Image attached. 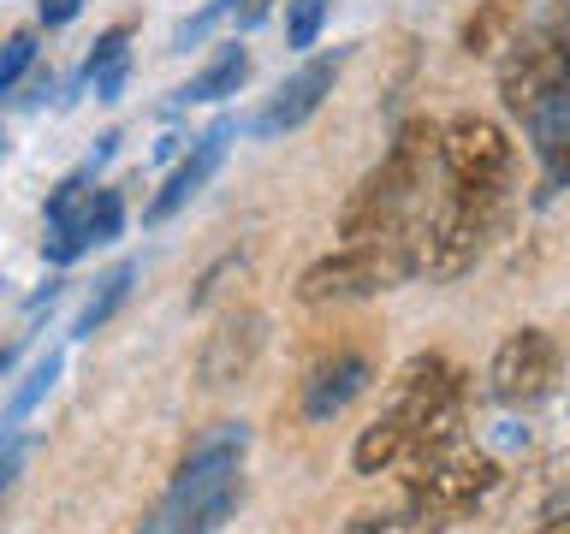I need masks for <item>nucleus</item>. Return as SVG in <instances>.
<instances>
[{"label": "nucleus", "instance_id": "obj_1", "mask_svg": "<svg viewBox=\"0 0 570 534\" xmlns=\"http://www.w3.org/2000/svg\"><path fill=\"white\" fill-rule=\"evenodd\" d=\"M440 160V125L434 119H404L392 131L381 167L345 196L338 208V238L345 244H381L399 231H416V202L428 190V172Z\"/></svg>", "mask_w": 570, "mask_h": 534}, {"label": "nucleus", "instance_id": "obj_2", "mask_svg": "<svg viewBox=\"0 0 570 534\" xmlns=\"http://www.w3.org/2000/svg\"><path fill=\"white\" fill-rule=\"evenodd\" d=\"M244 452H249V434L238 422H226L208 439H196L190 457L178 463L167 498L142 516L137 534H214L244 498V475H238Z\"/></svg>", "mask_w": 570, "mask_h": 534}, {"label": "nucleus", "instance_id": "obj_3", "mask_svg": "<svg viewBox=\"0 0 570 534\" xmlns=\"http://www.w3.org/2000/svg\"><path fill=\"white\" fill-rule=\"evenodd\" d=\"M452 380H458V368L445 363L440 350L410 356V363L399 368V380H392V392H386L381 416L356 434L351 469L356 475H381V469H392V463H404L410 452H416L422 427H428V416H434V404L445 398V386H452Z\"/></svg>", "mask_w": 570, "mask_h": 534}, {"label": "nucleus", "instance_id": "obj_4", "mask_svg": "<svg viewBox=\"0 0 570 534\" xmlns=\"http://www.w3.org/2000/svg\"><path fill=\"white\" fill-rule=\"evenodd\" d=\"M505 220V185H452L416 220V267L422 279H458Z\"/></svg>", "mask_w": 570, "mask_h": 534}, {"label": "nucleus", "instance_id": "obj_5", "mask_svg": "<svg viewBox=\"0 0 570 534\" xmlns=\"http://www.w3.org/2000/svg\"><path fill=\"white\" fill-rule=\"evenodd\" d=\"M564 89H570V0H552V7L517 36L505 66H499V101H505V113L534 125Z\"/></svg>", "mask_w": 570, "mask_h": 534}, {"label": "nucleus", "instance_id": "obj_6", "mask_svg": "<svg viewBox=\"0 0 570 534\" xmlns=\"http://www.w3.org/2000/svg\"><path fill=\"white\" fill-rule=\"evenodd\" d=\"M416 231H399V238H381V244H345L333 256H321L303 267L297 279V297L303 303H345V297H374V291H392V285L416 279Z\"/></svg>", "mask_w": 570, "mask_h": 534}, {"label": "nucleus", "instance_id": "obj_7", "mask_svg": "<svg viewBox=\"0 0 570 534\" xmlns=\"http://www.w3.org/2000/svg\"><path fill=\"white\" fill-rule=\"evenodd\" d=\"M499 481H505V469H499L493 452L452 445V452H440V457H428V463H410L404 498L452 523V516H470L475 505H488V498L499 493Z\"/></svg>", "mask_w": 570, "mask_h": 534}, {"label": "nucleus", "instance_id": "obj_8", "mask_svg": "<svg viewBox=\"0 0 570 534\" xmlns=\"http://www.w3.org/2000/svg\"><path fill=\"white\" fill-rule=\"evenodd\" d=\"M559 363H564L559 338L541 333V327H523V333H511L505 345L493 350L488 392L499 404H511V409H529V404H541L547 392L559 386Z\"/></svg>", "mask_w": 570, "mask_h": 534}, {"label": "nucleus", "instance_id": "obj_9", "mask_svg": "<svg viewBox=\"0 0 570 534\" xmlns=\"http://www.w3.org/2000/svg\"><path fill=\"white\" fill-rule=\"evenodd\" d=\"M511 160V137L488 113H452L440 125V167L452 185H505Z\"/></svg>", "mask_w": 570, "mask_h": 534}, {"label": "nucleus", "instance_id": "obj_10", "mask_svg": "<svg viewBox=\"0 0 570 534\" xmlns=\"http://www.w3.org/2000/svg\"><path fill=\"white\" fill-rule=\"evenodd\" d=\"M338 66H345V48H333V53H315V60H303L292 78L279 83V96L262 107L256 119H249V131L256 137H279V131H297L303 119L315 113L321 101L333 96V78H338Z\"/></svg>", "mask_w": 570, "mask_h": 534}, {"label": "nucleus", "instance_id": "obj_11", "mask_svg": "<svg viewBox=\"0 0 570 534\" xmlns=\"http://www.w3.org/2000/svg\"><path fill=\"white\" fill-rule=\"evenodd\" d=\"M232 137H238V119H214L208 131L190 142V155H185V160H178V167L167 172V185L155 190V202L142 208V226H167L173 214L185 208V202H190V196L208 185L214 172H220V160H226V142H232Z\"/></svg>", "mask_w": 570, "mask_h": 534}, {"label": "nucleus", "instance_id": "obj_12", "mask_svg": "<svg viewBox=\"0 0 570 534\" xmlns=\"http://www.w3.org/2000/svg\"><path fill=\"white\" fill-rule=\"evenodd\" d=\"M374 380V363L363 350H333V356H321V363L309 368V380H303V422H333L338 409H351L356 398L368 392Z\"/></svg>", "mask_w": 570, "mask_h": 534}, {"label": "nucleus", "instance_id": "obj_13", "mask_svg": "<svg viewBox=\"0 0 570 534\" xmlns=\"http://www.w3.org/2000/svg\"><path fill=\"white\" fill-rule=\"evenodd\" d=\"M96 196L101 190H89V178L83 172H71L60 178V185L48 190V238H42V256L53 267H66V261H78L83 249H89V208H96Z\"/></svg>", "mask_w": 570, "mask_h": 534}, {"label": "nucleus", "instance_id": "obj_14", "mask_svg": "<svg viewBox=\"0 0 570 534\" xmlns=\"http://www.w3.org/2000/svg\"><path fill=\"white\" fill-rule=\"evenodd\" d=\"M256 350H262V315H238L226 320L220 333L208 338L203 350V386H232L256 368Z\"/></svg>", "mask_w": 570, "mask_h": 534}, {"label": "nucleus", "instance_id": "obj_15", "mask_svg": "<svg viewBox=\"0 0 570 534\" xmlns=\"http://www.w3.org/2000/svg\"><path fill=\"white\" fill-rule=\"evenodd\" d=\"M517 36H523V0H475L458 42L470 60H493V53L517 48Z\"/></svg>", "mask_w": 570, "mask_h": 534}, {"label": "nucleus", "instance_id": "obj_16", "mask_svg": "<svg viewBox=\"0 0 570 534\" xmlns=\"http://www.w3.org/2000/svg\"><path fill=\"white\" fill-rule=\"evenodd\" d=\"M249 78V53L238 42H226L214 60L196 71L185 89H173V107H190V101H220V96H238V83Z\"/></svg>", "mask_w": 570, "mask_h": 534}, {"label": "nucleus", "instance_id": "obj_17", "mask_svg": "<svg viewBox=\"0 0 570 534\" xmlns=\"http://www.w3.org/2000/svg\"><path fill=\"white\" fill-rule=\"evenodd\" d=\"M470 374H458L452 386H445V398L434 404V416H428L422 427V439H416V452H410V463H428V457H440V452H452V445H463V404H470Z\"/></svg>", "mask_w": 570, "mask_h": 534}, {"label": "nucleus", "instance_id": "obj_18", "mask_svg": "<svg viewBox=\"0 0 570 534\" xmlns=\"http://www.w3.org/2000/svg\"><path fill=\"white\" fill-rule=\"evenodd\" d=\"M131 279H137V261H114L107 274L96 279V291H89V303L78 309V320H71V338H96L107 320L119 315V303L131 297Z\"/></svg>", "mask_w": 570, "mask_h": 534}, {"label": "nucleus", "instance_id": "obj_19", "mask_svg": "<svg viewBox=\"0 0 570 534\" xmlns=\"http://www.w3.org/2000/svg\"><path fill=\"white\" fill-rule=\"evenodd\" d=\"M60 368H66V350L36 356V368L24 374V380H18V392L7 398V434H18V427H24V416H30V409L48 398V392H53V380H60Z\"/></svg>", "mask_w": 570, "mask_h": 534}, {"label": "nucleus", "instance_id": "obj_20", "mask_svg": "<svg viewBox=\"0 0 570 534\" xmlns=\"http://www.w3.org/2000/svg\"><path fill=\"white\" fill-rule=\"evenodd\" d=\"M345 534H445V516L422 511V505H404L392 516H356Z\"/></svg>", "mask_w": 570, "mask_h": 534}, {"label": "nucleus", "instance_id": "obj_21", "mask_svg": "<svg viewBox=\"0 0 570 534\" xmlns=\"http://www.w3.org/2000/svg\"><path fill=\"white\" fill-rule=\"evenodd\" d=\"M333 0H285V48H315Z\"/></svg>", "mask_w": 570, "mask_h": 534}, {"label": "nucleus", "instance_id": "obj_22", "mask_svg": "<svg viewBox=\"0 0 570 534\" xmlns=\"http://www.w3.org/2000/svg\"><path fill=\"white\" fill-rule=\"evenodd\" d=\"M36 66V36L30 30H12L7 36V53H0V96H18Z\"/></svg>", "mask_w": 570, "mask_h": 534}, {"label": "nucleus", "instance_id": "obj_23", "mask_svg": "<svg viewBox=\"0 0 570 534\" xmlns=\"http://www.w3.org/2000/svg\"><path fill=\"white\" fill-rule=\"evenodd\" d=\"M119 60H131V24H114L96 48H89V60H83V71H78V89H83V83H96L101 71H107V66H119Z\"/></svg>", "mask_w": 570, "mask_h": 534}, {"label": "nucleus", "instance_id": "obj_24", "mask_svg": "<svg viewBox=\"0 0 570 534\" xmlns=\"http://www.w3.org/2000/svg\"><path fill=\"white\" fill-rule=\"evenodd\" d=\"M232 12H238V0H208L203 12H196V18H185V24L173 30V53H185V48H196V42H203V36H208L214 24H220V18H232Z\"/></svg>", "mask_w": 570, "mask_h": 534}, {"label": "nucleus", "instance_id": "obj_25", "mask_svg": "<svg viewBox=\"0 0 570 534\" xmlns=\"http://www.w3.org/2000/svg\"><path fill=\"white\" fill-rule=\"evenodd\" d=\"M119 226H125V202H119V190H101V196H96V208H89V249L114 244V238H119Z\"/></svg>", "mask_w": 570, "mask_h": 534}, {"label": "nucleus", "instance_id": "obj_26", "mask_svg": "<svg viewBox=\"0 0 570 534\" xmlns=\"http://www.w3.org/2000/svg\"><path fill=\"white\" fill-rule=\"evenodd\" d=\"M125 78H131V60L107 66L101 78H96V101H119V96H125Z\"/></svg>", "mask_w": 570, "mask_h": 534}, {"label": "nucleus", "instance_id": "obj_27", "mask_svg": "<svg viewBox=\"0 0 570 534\" xmlns=\"http://www.w3.org/2000/svg\"><path fill=\"white\" fill-rule=\"evenodd\" d=\"M78 7H83V0H36V18L60 30V24H71V18H78Z\"/></svg>", "mask_w": 570, "mask_h": 534}, {"label": "nucleus", "instance_id": "obj_28", "mask_svg": "<svg viewBox=\"0 0 570 534\" xmlns=\"http://www.w3.org/2000/svg\"><path fill=\"white\" fill-rule=\"evenodd\" d=\"M24 469V434H7V463H0V487H12Z\"/></svg>", "mask_w": 570, "mask_h": 534}, {"label": "nucleus", "instance_id": "obj_29", "mask_svg": "<svg viewBox=\"0 0 570 534\" xmlns=\"http://www.w3.org/2000/svg\"><path fill=\"white\" fill-rule=\"evenodd\" d=\"M267 7H274V0H238V12H232V18H238V30H249V24H262V18H267Z\"/></svg>", "mask_w": 570, "mask_h": 534}, {"label": "nucleus", "instance_id": "obj_30", "mask_svg": "<svg viewBox=\"0 0 570 534\" xmlns=\"http://www.w3.org/2000/svg\"><path fill=\"white\" fill-rule=\"evenodd\" d=\"M534 534H570V505L552 511V516H541V523H534Z\"/></svg>", "mask_w": 570, "mask_h": 534}]
</instances>
